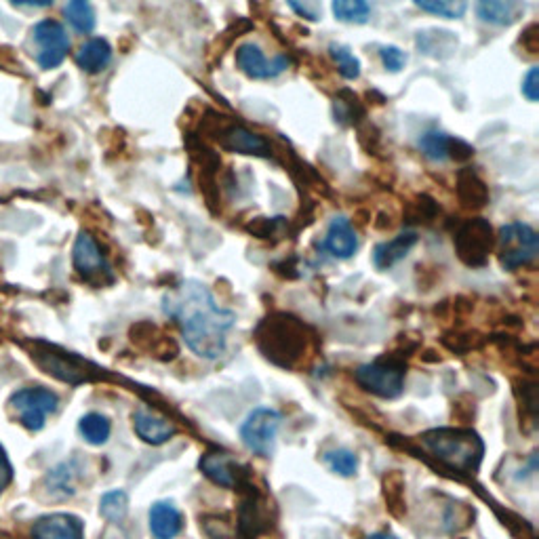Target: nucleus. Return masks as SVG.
Masks as SVG:
<instances>
[{
	"mask_svg": "<svg viewBox=\"0 0 539 539\" xmlns=\"http://www.w3.org/2000/svg\"><path fill=\"white\" fill-rule=\"evenodd\" d=\"M163 310L182 329L186 346L196 356L215 361L226 352L236 314L219 306L203 283L186 281L169 289L163 297Z\"/></svg>",
	"mask_w": 539,
	"mask_h": 539,
	"instance_id": "nucleus-1",
	"label": "nucleus"
},
{
	"mask_svg": "<svg viewBox=\"0 0 539 539\" xmlns=\"http://www.w3.org/2000/svg\"><path fill=\"white\" fill-rule=\"evenodd\" d=\"M255 344L270 363L289 371L308 367L316 352L310 327L285 312L270 314L257 325Z\"/></svg>",
	"mask_w": 539,
	"mask_h": 539,
	"instance_id": "nucleus-2",
	"label": "nucleus"
},
{
	"mask_svg": "<svg viewBox=\"0 0 539 539\" xmlns=\"http://www.w3.org/2000/svg\"><path fill=\"white\" fill-rule=\"evenodd\" d=\"M419 441L434 457L464 474H476L485 455L483 438L470 428L428 430L419 436Z\"/></svg>",
	"mask_w": 539,
	"mask_h": 539,
	"instance_id": "nucleus-3",
	"label": "nucleus"
},
{
	"mask_svg": "<svg viewBox=\"0 0 539 539\" xmlns=\"http://www.w3.org/2000/svg\"><path fill=\"white\" fill-rule=\"evenodd\" d=\"M407 365L398 356H384L375 363H367L356 369L354 377L361 388L379 398H398L405 390V371Z\"/></svg>",
	"mask_w": 539,
	"mask_h": 539,
	"instance_id": "nucleus-4",
	"label": "nucleus"
},
{
	"mask_svg": "<svg viewBox=\"0 0 539 539\" xmlns=\"http://www.w3.org/2000/svg\"><path fill=\"white\" fill-rule=\"evenodd\" d=\"M499 264L506 270H516L529 266L539 253L537 232L523 222H512L499 230Z\"/></svg>",
	"mask_w": 539,
	"mask_h": 539,
	"instance_id": "nucleus-5",
	"label": "nucleus"
},
{
	"mask_svg": "<svg viewBox=\"0 0 539 539\" xmlns=\"http://www.w3.org/2000/svg\"><path fill=\"white\" fill-rule=\"evenodd\" d=\"M455 253L470 268H483L495 247L493 228L487 219H468L453 236Z\"/></svg>",
	"mask_w": 539,
	"mask_h": 539,
	"instance_id": "nucleus-6",
	"label": "nucleus"
},
{
	"mask_svg": "<svg viewBox=\"0 0 539 539\" xmlns=\"http://www.w3.org/2000/svg\"><path fill=\"white\" fill-rule=\"evenodd\" d=\"M72 262L78 276L91 285L102 287L114 281V272H112L110 262L89 232H81L76 236V243L72 249Z\"/></svg>",
	"mask_w": 539,
	"mask_h": 539,
	"instance_id": "nucleus-7",
	"label": "nucleus"
},
{
	"mask_svg": "<svg viewBox=\"0 0 539 539\" xmlns=\"http://www.w3.org/2000/svg\"><path fill=\"white\" fill-rule=\"evenodd\" d=\"M9 405L22 426L36 432L47 424V417L57 411L59 398L47 388H24L11 396Z\"/></svg>",
	"mask_w": 539,
	"mask_h": 539,
	"instance_id": "nucleus-8",
	"label": "nucleus"
},
{
	"mask_svg": "<svg viewBox=\"0 0 539 539\" xmlns=\"http://www.w3.org/2000/svg\"><path fill=\"white\" fill-rule=\"evenodd\" d=\"M32 38L38 49V66L43 70H55L64 64L70 51V36L62 24L55 19H43L34 26Z\"/></svg>",
	"mask_w": 539,
	"mask_h": 539,
	"instance_id": "nucleus-9",
	"label": "nucleus"
},
{
	"mask_svg": "<svg viewBox=\"0 0 539 539\" xmlns=\"http://www.w3.org/2000/svg\"><path fill=\"white\" fill-rule=\"evenodd\" d=\"M283 417L278 411L268 409V407H259L255 409L247 422L241 428V438L249 451L257 455H270L276 445V436L278 430H281Z\"/></svg>",
	"mask_w": 539,
	"mask_h": 539,
	"instance_id": "nucleus-10",
	"label": "nucleus"
},
{
	"mask_svg": "<svg viewBox=\"0 0 539 539\" xmlns=\"http://www.w3.org/2000/svg\"><path fill=\"white\" fill-rule=\"evenodd\" d=\"M41 348L43 350H32V358L43 371H47L49 375L62 379V382H68V384L87 382L89 371H85L87 363H83L81 358L57 350L55 346L43 344Z\"/></svg>",
	"mask_w": 539,
	"mask_h": 539,
	"instance_id": "nucleus-11",
	"label": "nucleus"
},
{
	"mask_svg": "<svg viewBox=\"0 0 539 539\" xmlns=\"http://www.w3.org/2000/svg\"><path fill=\"white\" fill-rule=\"evenodd\" d=\"M236 66L253 81H268L289 68V57L276 55L274 59H266L264 51L255 43H245L236 49Z\"/></svg>",
	"mask_w": 539,
	"mask_h": 539,
	"instance_id": "nucleus-12",
	"label": "nucleus"
},
{
	"mask_svg": "<svg viewBox=\"0 0 539 539\" xmlns=\"http://www.w3.org/2000/svg\"><path fill=\"white\" fill-rule=\"evenodd\" d=\"M201 470L203 474L209 478V481H213L215 485L219 487H226V489H238L245 485V478H247V472H241V464L236 462L234 457H230L228 453H222V451H211V453H205L201 457Z\"/></svg>",
	"mask_w": 539,
	"mask_h": 539,
	"instance_id": "nucleus-13",
	"label": "nucleus"
},
{
	"mask_svg": "<svg viewBox=\"0 0 539 539\" xmlns=\"http://www.w3.org/2000/svg\"><path fill=\"white\" fill-rule=\"evenodd\" d=\"M219 146L228 152H238V154H247V156H259V158H268L270 146L262 135H257L249 131L243 125H226L219 129L217 137Z\"/></svg>",
	"mask_w": 539,
	"mask_h": 539,
	"instance_id": "nucleus-14",
	"label": "nucleus"
},
{
	"mask_svg": "<svg viewBox=\"0 0 539 539\" xmlns=\"http://www.w3.org/2000/svg\"><path fill=\"white\" fill-rule=\"evenodd\" d=\"M525 13V0H476V15L491 26L510 28L521 22Z\"/></svg>",
	"mask_w": 539,
	"mask_h": 539,
	"instance_id": "nucleus-15",
	"label": "nucleus"
},
{
	"mask_svg": "<svg viewBox=\"0 0 539 539\" xmlns=\"http://www.w3.org/2000/svg\"><path fill=\"white\" fill-rule=\"evenodd\" d=\"M129 335H131V342L137 348L150 352V356L161 358V361H171V358H175L179 352L173 339L163 335L161 329H158L154 323H148V321L137 323L131 327Z\"/></svg>",
	"mask_w": 539,
	"mask_h": 539,
	"instance_id": "nucleus-16",
	"label": "nucleus"
},
{
	"mask_svg": "<svg viewBox=\"0 0 539 539\" xmlns=\"http://www.w3.org/2000/svg\"><path fill=\"white\" fill-rule=\"evenodd\" d=\"M83 521L74 514H49L38 518L32 527V539H83Z\"/></svg>",
	"mask_w": 539,
	"mask_h": 539,
	"instance_id": "nucleus-17",
	"label": "nucleus"
},
{
	"mask_svg": "<svg viewBox=\"0 0 539 539\" xmlns=\"http://www.w3.org/2000/svg\"><path fill=\"white\" fill-rule=\"evenodd\" d=\"M323 247L335 259H350L356 253L358 236L348 217L337 215L331 219L327 234L323 238Z\"/></svg>",
	"mask_w": 539,
	"mask_h": 539,
	"instance_id": "nucleus-18",
	"label": "nucleus"
},
{
	"mask_svg": "<svg viewBox=\"0 0 539 539\" xmlns=\"http://www.w3.org/2000/svg\"><path fill=\"white\" fill-rule=\"evenodd\" d=\"M133 428H135V434L142 438L144 443L154 445V447L165 445L177 434V426L171 422V419L144 411V409L133 413Z\"/></svg>",
	"mask_w": 539,
	"mask_h": 539,
	"instance_id": "nucleus-19",
	"label": "nucleus"
},
{
	"mask_svg": "<svg viewBox=\"0 0 539 539\" xmlns=\"http://www.w3.org/2000/svg\"><path fill=\"white\" fill-rule=\"evenodd\" d=\"M419 236L413 230L396 234L394 238L386 243H379L373 251V264L377 270H390L392 266H396L398 262H403V259L411 253V249L417 245Z\"/></svg>",
	"mask_w": 539,
	"mask_h": 539,
	"instance_id": "nucleus-20",
	"label": "nucleus"
},
{
	"mask_svg": "<svg viewBox=\"0 0 539 539\" xmlns=\"http://www.w3.org/2000/svg\"><path fill=\"white\" fill-rule=\"evenodd\" d=\"M266 529H268V516L262 497L251 493L241 504L236 533L241 539H257Z\"/></svg>",
	"mask_w": 539,
	"mask_h": 539,
	"instance_id": "nucleus-21",
	"label": "nucleus"
},
{
	"mask_svg": "<svg viewBox=\"0 0 539 539\" xmlns=\"http://www.w3.org/2000/svg\"><path fill=\"white\" fill-rule=\"evenodd\" d=\"M148 521L156 539H173L184 529V516L171 502H156L148 512Z\"/></svg>",
	"mask_w": 539,
	"mask_h": 539,
	"instance_id": "nucleus-22",
	"label": "nucleus"
},
{
	"mask_svg": "<svg viewBox=\"0 0 539 539\" xmlns=\"http://www.w3.org/2000/svg\"><path fill=\"white\" fill-rule=\"evenodd\" d=\"M382 495L388 514L403 521L407 516V483L401 470H390L382 476Z\"/></svg>",
	"mask_w": 539,
	"mask_h": 539,
	"instance_id": "nucleus-23",
	"label": "nucleus"
},
{
	"mask_svg": "<svg viewBox=\"0 0 539 539\" xmlns=\"http://www.w3.org/2000/svg\"><path fill=\"white\" fill-rule=\"evenodd\" d=\"M112 62V47L106 38H89L81 49L76 51V66L87 74L104 72Z\"/></svg>",
	"mask_w": 539,
	"mask_h": 539,
	"instance_id": "nucleus-24",
	"label": "nucleus"
},
{
	"mask_svg": "<svg viewBox=\"0 0 539 539\" xmlns=\"http://www.w3.org/2000/svg\"><path fill=\"white\" fill-rule=\"evenodd\" d=\"M457 196L466 209H483L489 203V188L472 169L459 171Z\"/></svg>",
	"mask_w": 539,
	"mask_h": 539,
	"instance_id": "nucleus-25",
	"label": "nucleus"
},
{
	"mask_svg": "<svg viewBox=\"0 0 539 539\" xmlns=\"http://www.w3.org/2000/svg\"><path fill=\"white\" fill-rule=\"evenodd\" d=\"M45 485H47V491L57 499L72 497L76 493V485H78V466H76V462H64V464L55 466L47 474Z\"/></svg>",
	"mask_w": 539,
	"mask_h": 539,
	"instance_id": "nucleus-26",
	"label": "nucleus"
},
{
	"mask_svg": "<svg viewBox=\"0 0 539 539\" xmlns=\"http://www.w3.org/2000/svg\"><path fill=\"white\" fill-rule=\"evenodd\" d=\"M78 430H81V436L89 445L102 447L108 443V438L112 434V424H110V419L102 413H89L81 419Z\"/></svg>",
	"mask_w": 539,
	"mask_h": 539,
	"instance_id": "nucleus-27",
	"label": "nucleus"
},
{
	"mask_svg": "<svg viewBox=\"0 0 539 539\" xmlns=\"http://www.w3.org/2000/svg\"><path fill=\"white\" fill-rule=\"evenodd\" d=\"M333 15L344 24H367L371 5L369 0H333Z\"/></svg>",
	"mask_w": 539,
	"mask_h": 539,
	"instance_id": "nucleus-28",
	"label": "nucleus"
},
{
	"mask_svg": "<svg viewBox=\"0 0 539 539\" xmlns=\"http://www.w3.org/2000/svg\"><path fill=\"white\" fill-rule=\"evenodd\" d=\"M64 13L76 32L89 34L95 30V11L89 0H68Z\"/></svg>",
	"mask_w": 539,
	"mask_h": 539,
	"instance_id": "nucleus-29",
	"label": "nucleus"
},
{
	"mask_svg": "<svg viewBox=\"0 0 539 539\" xmlns=\"http://www.w3.org/2000/svg\"><path fill=\"white\" fill-rule=\"evenodd\" d=\"M417 47L430 57H436V49L447 51V55H453V51L457 49V38L451 32H441V30L419 32ZM441 51H438V55H441ZM441 59H443V55H441Z\"/></svg>",
	"mask_w": 539,
	"mask_h": 539,
	"instance_id": "nucleus-30",
	"label": "nucleus"
},
{
	"mask_svg": "<svg viewBox=\"0 0 539 539\" xmlns=\"http://www.w3.org/2000/svg\"><path fill=\"white\" fill-rule=\"evenodd\" d=\"M449 148H451V137L443 131H428L422 135V139H419V150H422L424 156L434 163L449 161Z\"/></svg>",
	"mask_w": 539,
	"mask_h": 539,
	"instance_id": "nucleus-31",
	"label": "nucleus"
},
{
	"mask_svg": "<svg viewBox=\"0 0 539 539\" xmlns=\"http://www.w3.org/2000/svg\"><path fill=\"white\" fill-rule=\"evenodd\" d=\"M99 512L108 523H123L129 514V495L121 489L106 493L99 502Z\"/></svg>",
	"mask_w": 539,
	"mask_h": 539,
	"instance_id": "nucleus-32",
	"label": "nucleus"
},
{
	"mask_svg": "<svg viewBox=\"0 0 539 539\" xmlns=\"http://www.w3.org/2000/svg\"><path fill=\"white\" fill-rule=\"evenodd\" d=\"M413 3L422 11L445 19H459L468 11V0H413Z\"/></svg>",
	"mask_w": 539,
	"mask_h": 539,
	"instance_id": "nucleus-33",
	"label": "nucleus"
},
{
	"mask_svg": "<svg viewBox=\"0 0 539 539\" xmlns=\"http://www.w3.org/2000/svg\"><path fill=\"white\" fill-rule=\"evenodd\" d=\"M329 53L335 59L339 74H342L346 81H356V78L361 76V62H358V57L348 47L331 43Z\"/></svg>",
	"mask_w": 539,
	"mask_h": 539,
	"instance_id": "nucleus-34",
	"label": "nucleus"
},
{
	"mask_svg": "<svg viewBox=\"0 0 539 539\" xmlns=\"http://www.w3.org/2000/svg\"><path fill=\"white\" fill-rule=\"evenodd\" d=\"M323 462L331 472H335L339 476H346V478L354 476L358 470V455L348 451V449H335V451L325 453Z\"/></svg>",
	"mask_w": 539,
	"mask_h": 539,
	"instance_id": "nucleus-35",
	"label": "nucleus"
},
{
	"mask_svg": "<svg viewBox=\"0 0 539 539\" xmlns=\"http://www.w3.org/2000/svg\"><path fill=\"white\" fill-rule=\"evenodd\" d=\"M379 59H382L384 68L390 72H401L407 66V53L392 45L382 47V51H379Z\"/></svg>",
	"mask_w": 539,
	"mask_h": 539,
	"instance_id": "nucleus-36",
	"label": "nucleus"
},
{
	"mask_svg": "<svg viewBox=\"0 0 539 539\" xmlns=\"http://www.w3.org/2000/svg\"><path fill=\"white\" fill-rule=\"evenodd\" d=\"M278 226V217L274 219H268V217H257L255 222L249 224V232L257 238H270V234H274Z\"/></svg>",
	"mask_w": 539,
	"mask_h": 539,
	"instance_id": "nucleus-37",
	"label": "nucleus"
},
{
	"mask_svg": "<svg viewBox=\"0 0 539 539\" xmlns=\"http://www.w3.org/2000/svg\"><path fill=\"white\" fill-rule=\"evenodd\" d=\"M523 95L529 99V102H537L539 99V68L537 66H533L525 76Z\"/></svg>",
	"mask_w": 539,
	"mask_h": 539,
	"instance_id": "nucleus-38",
	"label": "nucleus"
},
{
	"mask_svg": "<svg viewBox=\"0 0 539 539\" xmlns=\"http://www.w3.org/2000/svg\"><path fill=\"white\" fill-rule=\"evenodd\" d=\"M13 481V468H11V462L9 457L5 453V449L0 447V493H3Z\"/></svg>",
	"mask_w": 539,
	"mask_h": 539,
	"instance_id": "nucleus-39",
	"label": "nucleus"
},
{
	"mask_svg": "<svg viewBox=\"0 0 539 539\" xmlns=\"http://www.w3.org/2000/svg\"><path fill=\"white\" fill-rule=\"evenodd\" d=\"M521 45L525 47V51H527L529 55H535V53H537V49H539V43H537V24H531V26L525 30V34H523V38H521Z\"/></svg>",
	"mask_w": 539,
	"mask_h": 539,
	"instance_id": "nucleus-40",
	"label": "nucleus"
},
{
	"mask_svg": "<svg viewBox=\"0 0 539 539\" xmlns=\"http://www.w3.org/2000/svg\"><path fill=\"white\" fill-rule=\"evenodd\" d=\"M287 3L291 5V9H293L297 15H302V17H306V19H310V22H316V19H318L316 11L308 7L306 0H287Z\"/></svg>",
	"mask_w": 539,
	"mask_h": 539,
	"instance_id": "nucleus-41",
	"label": "nucleus"
},
{
	"mask_svg": "<svg viewBox=\"0 0 539 539\" xmlns=\"http://www.w3.org/2000/svg\"><path fill=\"white\" fill-rule=\"evenodd\" d=\"M55 0H11L13 7H28V9H47Z\"/></svg>",
	"mask_w": 539,
	"mask_h": 539,
	"instance_id": "nucleus-42",
	"label": "nucleus"
},
{
	"mask_svg": "<svg viewBox=\"0 0 539 539\" xmlns=\"http://www.w3.org/2000/svg\"><path fill=\"white\" fill-rule=\"evenodd\" d=\"M365 539H398V537L392 533H375V535H369Z\"/></svg>",
	"mask_w": 539,
	"mask_h": 539,
	"instance_id": "nucleus-43",
	"label": "nucleus"
}]
</instances>
